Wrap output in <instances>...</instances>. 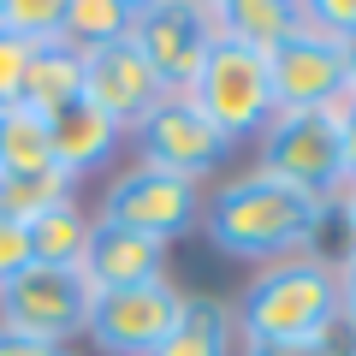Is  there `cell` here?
Listing matches in <instances>:
<instances>
[{"label":"cell","instance_id":"6da1fadb","mask_svg":"<svg viewBox=\"0 0 356 356\" xmlns=\"http://www.w3.org/2000/svg\"><path fill=\"white\" fill-rule=\"evenodd\" d=\"M332 220V202L309 191H291L267 172H243L202 208V232L232 261H285L303 255Z\"/></svg>","mask_w":356,"mask_h":356},{"label":"cell","instance_id":"7a4b0ae2","mask_svg":"<svg viewBox=\"0 0 356 356\" xmlns=\"http://www.w3.org/2000/svg\"><path fill=\"white\" fill-rule=\"evenodd\" d=\"M243 344H280V339H332L339 332V273L327 255L303 250L285 261H267L243 285L238 309Z\"/></svg>","mask_w":356,"mask_h":356},{"label":"cell","instance_id":"3957f363","mask_svg":"<svg viewBox=\"0 0 356 356\" xmlns=\"http://www.w3.org/2000/svg\"><path fill=\"white\" fill-rule=\"evenodd\" d=\"M191 102L220 125V137H226L232 149H238L243 137H261L267 119L280 113L273 77H267V54L214 36V48H208L202 72H196V83H191Z\"/></svg>","mask_w":356,"mask_h":356},{"label":"cell","instance_id":"277c9868","mask_svg":"<svg viewBox=\"0 0 356 356\" xmlns=\"http://www.w3.org/2000/svg\"><path fill=\"white\" fill-rule=\"evenodd\" d=\"M89 303H95V285L83 280V267H42V261H30L18 280L0 285V327L65 350L72 339H83Z\"/></svg>","mask_w":356,"mask_h":356},{"label":"cell","instance_id":"5b68a950","mask_svg":"<svg viewBox=\"0 0 356 356\" xmlns=\"http://www.w3.org/2000/svg\"><path fill=\"white\" fill-rule=\"evenodd\" d=\"M255 172L332 202L339 184H344L339 125H332L327 113H273L267 131H261V161H255Z\"/></svg>","mask_w":356,"mask_h":356},{"label":"cell","instance_id":"8992f818","mask_svg":"<svg viewBox=\"0 0 356 356\" xmlns=\"http://www.w3.org/2000/svg\"><path fill=\"white\" fill-rule=\"evenodd\" d=\"M214 36H220L214 6H191V0H143V6H131V42L143 48L161 89H191Z\"/></svg>","mask_w":356,"mask_h":356},{"label":"cell","instance_id":"52a82bcc","mask_svg":"<svg viewBox=\"0 0 356 356\" xmlns=\"http://www.w3.org/2000/svg\"><path fill=\"white\" fill-rule=\"evenodd\" d=\"M196 214H202L196 208V184L178 172H161L149 161L119 172L102 196V226L137 232V238H154V243H172L178 232H191Z\"/></svg>","mask_w":356,"mask_h":356},{"label":"cell","instance_id":"ba28073f","mask_svg":"<svg viewBox=\"0 0 356 356\" xmlns=\"http://www.w3.org/2000/svg\"><path fill=\"white\" fill-rule=\"evenodd\" d=\"M178 309H184V291L172 280L125 285V291H95L83 339L102 356H154V344L172 332Z\"/></svg>","mask_w":356,"mask_h":356},{"label":"cell","instance_id":"9c48e42d","mask_svg":"<svg viewBox=\"0 0 356 356\" xmlns=\"http://www.w3.org/2000/svg\"><path fill=\"white\" fill-rule=\"evenodd\" d=\"M267 77H273L280 113H321L344 95V42L321 30L303 6V24L267 54Z\"/></svg>","mask_w":356,"mask_h":356},{"label":"cell","instance_id":"30bf717a","mask_svg":"<svg viewBox=\"0 0 356 356\" xmlns=\"http://www.w3.org/2000/svg\"><path fill=\"white\" fill-rule=\"evenodd\" d=\"M143 137V161L161 166V172H178V178H208L220 161L232 154V143L220 137V125L191 102V89H166L161 102L149 107V119L137 125Z\"/></svg>","mask_w":356,"mask_h":356},{"label":"cell","instance_id":"8fae6325","mask_svg":"<svg viewBox=\"0 0 356 356\" xmlns=\"http://www.w3.org/2000/svg\"><path fill=\"white\" fill-rule=\"evenodd\" d=\"M161 95H166L161 77L149 72V60H143V48H137L131 36L102 42V48L83 54V102L102 107L119 131H137Z\"/></svg>","mask_w":356,"mask_h":356},{"label":"cell","instance_id":"7c38bea8","mask_svg":"<svg viewBox=\"0 0 356 356\" xmlns=\"http://www.w3.org/2000/svg\"><path fill=\"white\" fill-rule=\"evenodd\" d=\"M83 280L95 291H125V285L166 280V243L95 220V238H89V255H83Z\"/></svg>","mask_w":356,"mask_h":356},{"label":"cell","instance_id":"4fadbf2b","mask_svg":"<svg viewBox=\"0 0 356 356\" xmlns=\"http://www.w3.org/2000/svg\"><path fill=\"white\" fill-rule=\"evenodd\" d=\"M48 131H54V166H60L65 178L102 166L107 154H113V143H119V125L102 107H89V102H72L65 113H54Z\"/></svg>","mask_w":356,"mask_h":356},{"label":"cell","instance_id":"5bb4252c","mask_svg":"<svg viewBox=\"0 0 356 356\" xmlns=\"http://www.w3.org/2000/svg\"><path fill=\"white\" fill-rule=\"evenodd\" d=\"M238 344V309L220 297H184L172 332L154 344V356H232Z\"/></svg>","mask_w":356,"mask_h":356},{"label":"cell","instance_id":"9a60e30c","mask_svg":"<svg viewBox=\"0 0 356 356\" xmlns=\"http://www.w3.org/2000/svg\"><path fill=\"white\" fill-rule=\"evenodd\" d=\"M72 102H83V54H77L72 42H42V48L30 54L24 102H18V107L54 119V113H65Z\"/></svg>","mask_w":356,"mask_h":356},{"label":"cell","instance_id":"2e32d148","mask_svg":"<svg viewBox=\"0 0 356 356\" xmlns=\"http://www.w3.org/2000/svg\"><path fill=\"white\" fill-rule=\"evenodd\" d=\"M297 24H303V0H220L214 6V30L255 54H273Z\"/></svg>","mask_w":356,"mask_h":356},{"label":"cell","instance_id":"e0dca14e","mask_svg":"<svg viewBox=\"0 0 356 356\" xmlns=\"http://www.w3.org/2000/svg\"><path fill=\"white\" fill-rule=\"evenodd\" d=\"M0 172H60L54 131L30 107H0Z\"/></svg>","mask_w":356,"mask_h":356},{"label":"cell","instance_id":"ac0fdd59","mask_svg":"<svg viewBox=\"0 0 356 356\" xmlns=\"http://www.w3.org/2000/svg\"><path fill=\"white\" fill-rule=\"evenodd\" d=\"M89 238H95V220L77 202H60L54 214H42L36 226H30V250H36L42 267H83Z\"/></svg>","mask_w":356,"mask_h":356},{"label":"cell","instance_id":"d6986e66","mask_svg":"<svg viewBox=\"0 0 356 356\" xmlns=\"http://www.w3.org/2000/svg\"><path fill=\"white\" fill-rule=\"evenodd\" d=\"M60 202H72V178L65 172H0V220L36 226Z\"/></svg>","mask_w":356,"mask_h":356},{"label":"cell","instance_id":"ffe728a7","mask_svg":"<svg viewBox=\"0 0 356 356\" xmlns=\"http://www.w3.org/2000/svg\"><path fill=\"white\" fill-rule=\"evenodd\" d=\"M119 36H131V0H65L60 6V42H72L77 54Z\"/></svg>","mask_w":356,"mask_h":356},{"label":"cell","instance_id":"44dd1931","mask_svg":"<svg viewBox=\"0 0 356 356\" xmlns=\"http://www.w3.org/2000/svg\"><path fill=\"white\" fill-rule=\"evenodd\" d=\"M60 6H65V0H6V30L24 36L30 48L60 42Z\"/></svg>","mask_w":356,"mask_h":356},{"label":"cell","instance_id":"7402d4cb","mask_svg":"<svg viewBox=\"0 0 356 356\" xmlns=\"http://www.w3.org/2000/svg\"><path fill=\"white\" fill-rule=\"evenodd\" d=\"M30 42L13 36V30H0V107H18L24 102V72H30Z\"/></svg>","mask_w":356,"mask_h":356},{"label":"cell","instance_id":"603a6c76","mask_svg":"<svg viewBox=\"0 0 356 356\" xmlns=\"http://www.w3.org/2000/svg\"><path fill=\"white\" fill-rule=\"evenodd\" d=\"M30 261H36V250H30V226H13V220H0V285L18 280Z\"/></svg>","mask_w":356,"mask_h":356},{"label":"cell","instance_id":"cb8c5ba5","mask_svg":"<svg viewBox=\"0 0 356 356\" xmlns=\"http://www.w3.org/2000/svg\"><path fill=\"white\" fill-rule=\"evenodd\" d=\"M339 332L332 339H280V344H243V356H339Z\"/></svg>","mask_w":356,"mask_h":356},{"label":"cell","instance_id":"d4e9b609","mask_svg":"<svg viewBox=\"0 0 356 356\" xmlns=\"http://www.w3.org/2000/svg\"><path fill=\"white\" fill-rule=\"evenodd\" d=\"M309 18H315L321 30H332L339 42L356 36V0H315V6H309Z\"/></svg>","mask_w":356,"mask_h":356},{"label":"cell","instance_id":"484cf974","mask_svg":"<svg viewBox=\"0 0 356 356\" xmlns=\"http://www.w3.org/2000/svg\"><path fill=\"white\" fill-rule=\"evenodd\" d=\"M332 273H339V321L356 332V250H344V261Z\"/></svg>","mask_w":356,"mask_h":356},{"label":"cell","instance_id":"4316f807","mask_svg":"<svg viewBox=\"0 0 356 356\" xmlns=\"http://www.w3.org/2000/svg\"><path fill=\"white\" fill-rule=\"evenodd\" d=\"M0 356H65L60 344H42V339H24V332H6L0 327Z\"/></svg>","mask_w":356,"mask_h":356},{"label":"cell","instance_id":"83f0119b","mask_svg":"<svg viewBox=\"0 0 356 356\" xmlns=\"http://www.w3.org/2000/svg\"><path fill=\"white\" fill-rule=\"evenodd\" d=\"M332 214L344 220V238H350V250H356V178H344V184H339V196H332Z\"/></svg>","mask_w":356,"mask_h":356},{"label":"cell","instance_id":"f1b7e54d","mask_svg":"<svg viewBox=\"0 0 356 356\" xmlns=\"http://www.w3.org/2000/svg\"><path fill=\"white\" fill-rule=\"evenodd\" d=\"M339 154H344V178H356V102L339 119Z\"/></svg>","mask_w":356,"mask_h":356},{"label":"cell","instance_id":"f546056e","mask_svg":"<svg viewBox=\"0 0 356 356\" xmlns=\"http://www.w3.org/2000/svg\"><path fill=\"white\" fill-rule=\"evenodd\" d=\"M344 95L356 102V36L344 42Z\"/></svg>","mask_w":356,"mask_h":356},{"label":"cell","instance_id":"4dcf8cb0","mask_svg":"<svg viewBox=\"0 0 356 356\" xmlns=\"http://www.w3.org/2000/svg\"><path fill=\"white\" fill-rule=\"evenodd\" d=\"M0 30H6V0H0Z\"/></svg>","mask_w":356,"mask_h":356},{"label":"cell","instance_id":"1f68e13d","mask_svg":"<svg viewBox=\"0 0 356 356\" xmlns=\"http://www.w3.org/2000/svg\"><path fill=\"white\" fill-rule=\"evenodd\" d=\"M339 356H356V344H344V350H339Z\"/></svg>","mask_w":356,"mask_h":356}]
</instances>
